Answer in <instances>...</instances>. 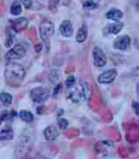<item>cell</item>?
<instances>
[{"label": "cell", "mask_w": 139, "mask_h": 159, "mask_svg": "<svg viewBox=\"0 0 139 159\" xmlns=\"http://www.w3.org/2000/svg\"><path fill=\"white\" fill-rule=\"evenodd\" d=\"M13 138V132L11 128L3 129L2 131H0V140L6 141V140H11Z\"/></svg>", "instance_id": "e0dca14e"}, {"label": "cell", "mask_w": 139, "mask_h": 159, "mask_svg": "<svg viewBox=\"0 0 139 159\" xmlns=\"http://www.w3.org/2000/svg\"><path fill=\"white\" fill-rule=\"evenodd\" d=\"M69 98L71 99L74 103L80 104L85 102L90 97V87L87 82L80 80L78 83H74L72 87L69 88Z\"/></svg>", "instance_id": "3957f363"}, {"label": "cell", "mask_w": 139, "mask_h": 159, "mask_svg": "<svg viewBox=\"0 0 139 159\" xmlns=\"http://www.w3.org/2000/svg\"><path fill=\"white\" fill-rule=\"evenodd\" d=\"M54 33V25L49 19H44L39 25V34L42 39L46 50L49 51L51 48V37Z\"/></svg>", "instance_id": "277c9868"}, {"label": "cell", "mask_w": 139, "mask_h": 159, "mask_svg": "<svg viewBox=\"0 0 139 159\" xmlns=\"http://www.w3.org/2000/svg\"><path fill=\"white\" fill-rule=\"evenodd\" d=\"M13 37H15V36H13V34H11V31L7 33V38H6V42H5V46H6L7 48L11 47V46L12 45Z\"/></svg>", "instance_id": "603a6c76"}, {"label": "cell", "mask_w": 139, "mask_h": 159, "mask_svg": "<svg viewBox=\"0 0 139 159\" xmlns=\"http://www.w3.org/2000/svg\"><path fill=\"white\" fill-rule=\"evenodd\" d=\"M24 159H35V158H34V157H26Z\"/></svg>", "instance_id": "f1b7e54d"}, {"label": "cell", "mask_w": 139, "mask_h": 159, "mask_svg": "<svg viewBox=\"0 0 139 159\" xmlns=\"http://www.w3.org/2000/svg\"><path fill=\"white\" fill-rule=\"evenodd\" d=\"M59 76H60L59 71H58L57 70H53L52 71V73L50 74L49 79H50V81H51L52 83H56V82H58V80H59Z\"/></svg>", "instance_id": "7402d4cb"}, {"label": "cell", "mask_w": 139, "mask_h": 159, "mask_svg": "<svg viewBox=\"0 0 139 159\" xmlns=\"http://www.w3.org/2000/svg\"><path fill=\"white\" fill-rule=\"evenodd\" d=\"M59 135V132L56 127L54 126H49L45 129L44 131V136L48 141H54Z\"/></svg>", "instance_id": "4fadbf2b"}, {"label": "cell", "mask_w": 139, "mask_h": 159, "mask_svg": "<svg viewBox=\"0 0 139 159\" xmlns=\"http://www.w3.org/2000/svg\"><path fill=\"white\" fill-rule=\"evenodd\" d=\"M106 17L110 20L118 21L119 19H121L123 17V12L118 9H110L109 11H107Z\"/></svg>", "instance_id": "2e32d148"}, {"label": "cell", "mask_w": 139, "mask_h": 159, "mask_svg": "<svg viewBox=\"0 0 139 159\" xmlns=\"http://www.w3.org/2000/svg\"><path fill=\"white\" fill-rule=\"evenodd\" d=\"M27 52V46L24 44H16L13 46L11 49L8 51V52L5 55V58L7 61H13L21 59L22 57L25 56Z\"/></svg>", "instance_id": "5b68a950"}, {"label": "cell", "mask_w": 139, "mask_h": 159, "mask_svg": "<svg viewBox=\"0 0 139 159\" xmlns=\"http://www.w3.org/2000/svg\"><path fill=\"white\" fill-rule=\"evenodd\" d=\"M34 143V132L32 129H26L20 134L16 142L15 157L16 159H24L27 157L33 149Z\"/></svg>", "instance_id": "6da1fadb"}, {"label": "cell", "mask_w": 139, "mask_h": 159, "mask_svg": "<svg viewBox=\"0 0 139 159\" xmlns=\"http://www.w3.org/2000/svg\"><path fill=\"white\" fill-rule=\"evenodd\" d=\"M97 7H98V4L95 1H93V0H85V1L83 2V8L87 10H93V9H96Z\"/></svg>", "instance_id": "44dd1931"}, {"label": "cell", "mask_w": 139, "mask_h": 159, "mask_svg": "<svg viewBox=\"0 0 139 159\" xmlns=\"http://www.w3.org/2000/svg\"><path fill=\"white\" fill-rule=\"evenodd\" d=\"M131 46V37L129 35L118 36L114 41V48L119 51H126Z\"/></svg>", "instance_id": "9c48e42d"}, {"label": "cell", "mask_w": 139, "mask_h": 159, "mask_svg": "<svg viewBox=\"0 0 139 159\" xmlns=\"http://www.w3.org/2000/svg\"><path fill=\"white\" fill-rule=\"evenodd\" d=\"M0 103L5 107H9L12 103V95L8 93H0Z\"/></svg>", "instance_id": "ac0fdd59"}, {"label": "cell", "mask_w": 139, "mask_h": 159, "mask_svg": "<svg viewBox=\"0 0 139 159\" xmlns=\"http://www.w3.org/2000/svg\"><path fill=\"white\" fill-rule=\"evenodd\" d=\"M19 117L22 121H25L27 123H31L34 120V114L29 111L23 110L19 112Z\"/></svg>", "instance_id": "ffe728a7"}, {"label": "cell", "mask_w": 139, "mask_h": 159, "mask_svg": "<svg viewBox=\"0 0 139 159\" xmlns=\"http://www.w3.org/2000/svg\"><path fill=\"white\" fill-rule=\"evenodd\" d=\"M116 76H117V70L115 69H110L102 73L98 76L97 80H98L100 84H110L115 80Z\"/></svg>", "instance_id": "ba28073f"}, {"label": "cell", "mask_w": 139, "mask_h": 159, "mask_svg": "<svg viewBox=\"0 0 139 159\" xmlns=\"http://www.w3.org/2000/svg\"><path fill=\"white\" fill-rule=\"evenodd\" d=\"M22 12V5L18 0H15L11 6V13L12 16H19Z\"/></svg>", "instance_id": "d6986e66"}, {"label": "cell", "mask_w": 139, "mask_h": 159, "mask_svg": "<svg viewBox=\"0 0 139 159\" xmlns=\"http://www.w3.org/2000/svg\"><path fill=\"white\" fill-rule=\"evenodd\" d=\"M123 28H124V23L117 21L114 24L107 26L104 29V34H117L118 33H120V31Z\"/></svg>", "instance_id": "7c38bea8"}, {"label": "cell", "mask_w": 139, "mask_h": 159, "mask_svg": "<svg viewBox=\"0 0 139 159\" xmlns=\"http://www.w3.org/2000/svg\"><path fill=\"white\" fill-rule=\"evenodd\" d=\"M26 76V70L18 63L10 61L5 68V79L9 85L18 86Z\"/></svg>", "instance_id": "7a4b0ae2"}, {"label": "cell", "mask_w": 139, "mask_h": 159, "mask_svg": "<svg viewBox=\"0 0 139 159\" xmlns=\"http://www.w3.org/2000/svg\"><path fill=\"white\" fill-rule=\"evenodd\" d=\"M75 82H76L75 77H74V75H70V76L67 78V80H66V86H67V88L69 89L70 87H72Z\"/></svg>", "instance_id": "484cf974"}, {"label": "cell", "mask_w": 139, "mask_h": 159, "mask_svg": "<svg viewBox=\"0 0 139 159\" xmlns=\"http://www.w3.org/2000/svg\"><path fill=\"white\" fill-rule=\"evenodd\" d=\"M88 37V27L86 24H83L76 34V41L79 43L84 42Z\"/></svg>", "instance_id": "9a60e30c"}, {"label": "cell", "mask_w": 139, "mask_h": 159, "mask_svg": "<svg viewBox=\"0 0 139 159\" xmlns=\"http://www.w3.org/2000/svg\"><path fill=\"white\" fill-rule=\"evenodd\" d=\"M50 92L44 87H36L31 91V97L35 103H43L49 98Z\"/></svg>", "instance_id": "8992f818"}, {"label": "cell", "mask_w": 139, "mask_h": 159, "mask_svg": "<svg viewBox=\"0 0 139 159\" xmlns=\"http://www.w3.org/2000/svg\"><path fill=\"white\" fill-rule=\"evenodd\" d=\"M92 58H93V64L96 67H104L107 64V57L104 52L98 47L93 48Z\"/></svg>", "instance_id": "52a82bcc"}, {"label": "cell", "mask_w": 139, "mask_h": 159, "mask_svg": "<svg viewBox=\"0 0 139 159\" xmlns=\"http://www.w3.org/2000/svg\"><path fill=\"white\" fill-rule=\"evenodd\" d=\"M28 25H29V21H28V19L26 17H19L16 20L11 21L12 30L16 33H20V32L26 30Z\"/></svg>", "instance_id": "30bf717a"}, {"label": "cell", "mask_w": 139, "mask_h": 159, "mask_svg": "<svg viewBox=\"0 0 139 159\" xmlns=\"http://www.w3.org/2000/svg\"><path fill=\"white\" fill-rule=\"evenodd\" d=\"M19 2L26 8V9H31L33 5V0H19Z\"/></svg>", "instance_id": "4316f807"}, {"label": "cell", "mask_w": 139, "mask_h": 159, "mask_svg": "<svg viewBox=\"0 0 139 159\" xmlns=\"http://www.w3.org/2000/svg\"><path fill=\"white\" fill-rule=\"evenodd\" d=\"M8 114H9V112H4L3 114L0 115V126H1L2 122H3V121L8 117Z\"/></svg>", "instance_id": "83f0119b"}, {"label": "cell", "mask_w": 139, "mask_h": 159, "mask_svg": "<svg viewBox=\"0 0 139 159\" xmlns=\"http://www.w3.org/2000/svg\"><path fill=\"white\" fill-rule=\"evenodd\" d=\"M58 3H59V0H49V9L52 11H56Z\"/></svg>", "instance_id": "d4e9b609"}, {"label": "cell", "mask_w": 139, "mask_h": 159, "mask_svg": "<svg viewBox=\"0 0 139 159\" xmlns=\"http://www.w3.org/2000/svg\"><path fill=\"white\" fill-rule=\"evenodd\" d=\"M97 146L100 147V150L97 151V153L101 156H108L113 152V145L110 142H102L97 144Z\"/></svg>", "instance_id": "5bb4252c"}, {"label": "cell", "mask_w": 139, "mask_h": 159, "mask_svg": "<svg viewBox=\"0 0 139 159\" xmlns=\"http://www.w3.org/2000/svg\"><path fill=\"white\" fill-rule=\"evenodd\" d=\"M57 125H58V128L60 129H66L67 127L69 126V121L65 118H59L58 119V122H57Z\"/></svg>", "instance_id": "cb8c5ba5"}, {"label": "cell", "mask_w": 139, "mask_h": 159, "mask_svg": "<svg viewBox=\"0 0 139 159\" xmlns=\"http://www.w3.org/2000/svg\"><path fill=\"white\" fill-rule=\"evenodd\" d=\"M59 32L64 37H71L74 34V28L70 20H64L59 26Z\"/></svg>", "instance_id": "8fae6325"}]
</instances>
